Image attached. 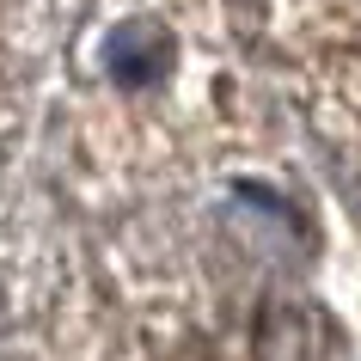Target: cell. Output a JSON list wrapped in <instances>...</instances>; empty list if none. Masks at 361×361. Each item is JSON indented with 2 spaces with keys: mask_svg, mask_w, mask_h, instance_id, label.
Returning <instances> with one entry per match:
<instances>
[{
  "mask_svg": "<svg viewBox=\"0 0 361 361\" xmlns=\"http://www.w3.org/2000/svg\"><path fill=\"white\" fill-rule=\"evenodd\" d=\"M68 0H0V147L19 135L31 92L61 43Z\"/></svg>",
  "mask_w": 361,
  "mask_h": 361,
  "instance_id": "1",
  "label": "cell"
},
{
  "mask_svg": "<svg viewBox=\"0 0 361 361\" xmlns=\"http://www.w3.org/2000/svg\"><path fill=\"white\" fill-rule=\"evenodd\" d=\"M245 349H251V361H324L337 349V324L306 294H264L251 306Z\"/></svg>",
  "mask_w": 361,
  "mask_h": 361,
  "instance_id": "2",
  "label": "cell"
}]
</instances>
